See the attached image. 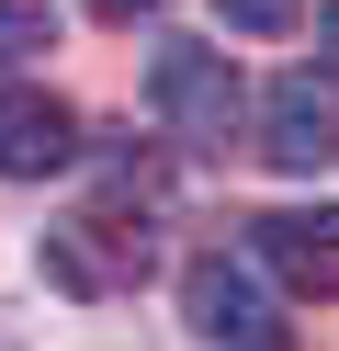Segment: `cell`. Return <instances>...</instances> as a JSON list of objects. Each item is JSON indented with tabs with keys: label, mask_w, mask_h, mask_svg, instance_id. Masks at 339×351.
Masks as SVG:
<instances>
[{
	"label": "cell",
	"mask_w": 339,
	"mask_h": 351,
	"mask_svg": "<svg viewBox=\"0 0 339 351\" xmlns=\"http://www.w3.org/2000/svg\"><path fill=\"white\" fill-rule=\"evenodd\" d=\"M147 102H158V125H170L181 147H226L238 136V114H249V91H238V57H215V46H192V34H170L158 46V69H147Z\"/></svg>",
	"instance_id": "6da1fadb"
},
{
	"label": "cell",
	"mask_w": 339,
	"mask_h": 351,
	"mask_svg": "<svg viewBox=\"0 0 339 351\" xmlns=\"http://www.w3.org/2000/svg\"><path fill=\"white\" fill-rule=\"evenodd\" d=\"M181 317H192V340H203V351H294L283 295H271L249 261H226V250L181 272Z\"/></svg>",
	"instance_id": "7a4b0ae2"
},
{
	"label": "cell",
	"mask_w": 339,
	"mask_h": 351,
	"mask_svg": "<svg viewBox=\"0 0 339 351\" xmlns=\"http://www.w3.org/2000/svg\"><path fill=\"white\" fill-rule=\"evenodd\" d=\"M260 159L294 170V182H316V170H339V80L294 69L260 91Z\"/></svg>",
	"instance_id": "3957f363"
},
{
	"label": "cell",
	"mask_w": 339,
	"mask_h": 351,
	"mask_svg": "<svg viewBox=\"0 0 339 351\" xmlns=\"http://www.w3.org/2000/svg\"><path fill=\"white\" fill-rule=\"evenodd\" d=\"M249 272H260V283H294V295H339V215L328 204L249 215Z\"/></svg>",
	"instance_id": "277c9868"
},
{
	"label": "cell",
	"mask_w": 339,
	"mask_h": 351,
	"mask_svg": "<svg viewBox=\"0 0 339 351\" xmlns=\"http://www.w3.org/2000/svg\"><path fill=\"white\" fill-rule=\"evenodd\" d=\"M68 159H79V114L57 91H34V80H12L0 91V182H45Z\"/></svg>",
	"instance_id": "5b68a950"
},
{
	"label": "cell",
	"mask_w": 339,
	"mask_h": 351,
	"mask_svg": "<svg viewBox=\"0 0 339 351\" xmlns=\"http://www.w3.org/2000/svg\"><path fill=\"white\" fill-rule=\"evenodd\" d=\"M57 46V12L45 0H0V69H23V57H45Z\"/></svg>",
	"instance_id": "8992f818"
},
{
	"label": "cell",
	"mask_w": 339,
	"mask_h": 351,
	"mask_svg": "<svg viewBox=\"0 0 339 351\" xmlns=\"http://www.w3.org/2000/svg\"><path fill=\"white\" fill-rule=\"evenodd\" d=\"M226 23L238 34H294V12H305V0H215Z\"/></svg>",
	"instance_id": "52a82bcc"
},
{
	"label": "cell",
	"mask_w": 339,
	"mask_h": 351,
	"mask_svg": "<svg viewBox=\"0 0 339 351\" xmlns=\"http://www.w3.org/2000/svg\"><path fill=\"white\" fill-rule=\"evenodd\" d=\"M90 12H102V23H136V12H158V0H90Z\"/></svg>",
	"instance_id": "ba28073f"
},
{
	"label": "cell",
	"mask_w": 339,
	"mask_h": 351,
	"mask_svg": "<svg viewBox=\"0 0 339 351\" xmlns=\"http://www.w3.org/2000/svg\"><path fill=\"white\" fill-rule=\"evenodd\" d=\"M316 46H328V69H339V0H328V12H316Z\"/></svg>",
	"instance_id": "9c48e42d"
}]
</instances>
